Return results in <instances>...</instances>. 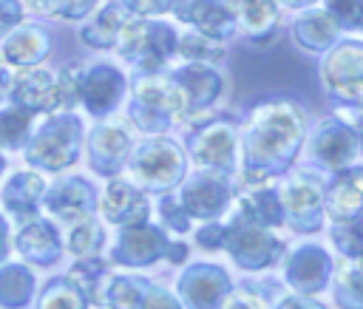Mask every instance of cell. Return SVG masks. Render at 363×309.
I'll return each instance as SVG.
<instances>
[{"instance_id":"obj_1","label":"cell","mask_w":363,"mask_h":309,"mask_svg":"<svg viewBox=\"0 0 363 309\" xmlns=\"http://www.w3.org/2000/svg\"><path fill=\"white\" fill-rule=\"evenodd\" d=\"M303 139V113L298 105L278 99L261 105L247 128V170L269 176L286 164Z\"/></svg>"},{"instance_id":"obj_2","label":"cell","mask_w":363,"mask_h":309,"mask_svg":"<svg viewBox=\"0 0 363 309\" xmlns=\"http://www.w3.org/2000/svg\"><path fill=\"white\" fill-rule=\"evenodd\" d=\"M320 77L332 99L363 111V43L335 45L320 65Z\"/></svg>"},{"instance_id":"obj_3","label":"cell","mask_w":363,"mask_h":309,"mask_svg":"<svg viewBox=\"0 0 363 309\" xmlns=\"http://www.w3.org/2000/svg\"><path fill=\"white\" fill-rule=\"evenodd\" d=\"M116 43H119V54L145 74L156 71L179 45L170 26H156V23H125Z\"/></svg>"},{"instance_id":"obj_4","label":"cell","mask_w":363,"mask_h":309,"mask_svg":"<svg viewBox=\"0 0 363 309\" xmlns=\"http://www.w3.org/2000/svg\"><path fill=\"white\" fill-rule=\"evenodd\" d=\"M184 111H187V99L176 79L147 77L133 91L130 113L145 130H156L167 122V116H182Z\"/></svg>"},{"instance_id":"obj_5","label":"cell","mask_w":363,"mask_h":309,"mask_svg":"<svg viewBox=\"0 0 363 309\" xmlns=\"http://www.w3.org/2000/svg\"><path fill=\"white\" fill-rule=\"evenodd\" d=\"M323 181L309 173H298L286 179L281 190L284 213L292 218L298 230H315L320 227V207H323Z\"/></svg>"},{"instance_id":"obj_6","label":"cell","mask_w":363,"mask_h":309,"mask_svg":"<svg viewBox=\"0 0 363 309\" xmlns=\"http://www.w3.org/2000/svg\"><path fill=\"white\" fill-rule=\"evenodd\" d=\"M360 150V139H357V128L346 125L340 119H323L312 136V153L320 164L332 167V170H346L354 159V153Z\"/></svg>"},{"instance_id":"obj_7","label":"cell","mask_w":363,"mask_h":309,"mask_svg":"<svg viewBox=\"0 0 363 309\" xmlns=\"http://www.w3.org/2000/svg\"><path fill=\"white\" fill-rule=\"evenodd\" d=\"M79 122L77 119H54L48 122L40 136L34 139L31 145V153L28 159L37 162V164H45V167H65L74 162V147H77V130Z\"/></svg>"},{"instance_id":"obj_8","label":"cell","mask_w":363,"mask_h":309,"mask_svg":"<svg viewBox=\"0 0 363 309\" xmlns=\"http://www.w3.org/2000/svg\"><path fill=\"white\" fill-rule=\"evenodd\" d=\"M182 156L170 142H147L133 156V173L147 187H167L182 173Z\"/></svg>"},{"instance_id":"obj_9","label":"cell","mask_w":363,"mask_h":309,"mask_svg":"<svg viewBox=\"0 0 363 309\" xmlns=\"http://www.w3.org/2000/svg\"><path fill=\"white\" fill-rule=\"evenodd\" d=\"M323 207L332 221H346L363 213V170H354V167L337 170L335 181L326 187Z\"/></svg>"},{"instance_id":"obj_10","label":"cell","mask_w":363,"mask_h":309,"mask_svg":"<svg viewBox=\"0 0 363 309\" xmlns=\"http://www.w3.org/2000/svg\"><path fill=\"white\" fill-rule=\"evenodd\" d=\"M11 99L23 111H51L60 105V82L48 71H26L11 82Z\"/></svg>"},{"instance_id":"obj_11","label":"cell","mask_w":363,"mask_h":309,"mask_svg":"<svg viewBox=\"0 0 363 309\" xmlns=\"http://www.w3.org/2000/svg\"><path fill=\"white\" fill-rule=\"evenodd\" d=\"M227 247L241 261V266H267L281 252V244L252 224L241 230H227Z\"/></svg>"},{"instance_id":"obj_12","label":"cell","mask_w":363,"mask_h":309,"mask_svg":"<svg viewBox=\"0 0 363 309\" xmlns=\"http://www.w3.org/2000/svg\"><path fill=\"white\" fill-rule=\"evenodd\" d=\"M179 17L190 20L201 34H207L213 40L230 37L233 26H235V17L230 14V9L221 0H190V6L184 11L179 9Z\"/></svg>"},{"instance_id":"obj_13","label":"cell","mask_w":363,"mask_h":309,"mask_svg":"<svg viewBox=\"0 0 363 309\" xmlns=\"http://www.w3.org/2000/svg\"><path fill=\"white\" fill-rule=\"evenodd\" d=\"M119 91H122V77L105 65L88 71L79 79V94H82L88 111H94V113H105L108 108H113V102L119 99Z\"/></svg>"},{"instance_id":"obj_14","label":"cell","mask_w":363,"mask_h":309,"mask_svg":"<svg viewBox=\"0 0 363 309\" xmlns=\"http://www.w3.org/2000/svg\"><path fill=\"white\" fill-rule=\"evenodd\" d=\"M329 269H332L329 255L320 247H303L295 252V258L289 264V281L301 292H318V289H323Z\"/></svg>"},{"instance_id":"obj_15","label":"cell","mask_w":363,"mask_h":309,"mask_svg":"<svg viewBox=\"0 0 363 309\" xmlns=\"http://www.w3.org/2000/svg\"><path fill=\"white\" fill-rule=\"evenodd\" d=\"M233 145H235V136H233L230 125H210L196 136L193 156L199 164L221 170V167H230V162H233Z\"/></svg>"},{"instance_id":"obj_16","label":"cell","mask_w":363,"mask_h":309,"mask_svg":"<svg viewBox=\"0 0 363 309\" xmlns=\"http://www.w3.org/2000/svg\"><path fill=\"white\" fill-rule=\"evenodd\" d=\"M340 34V26L332 20V14L323 9V11H306L303 17H298L295 23V40L309 48V51H326L335 45Z\"/></svg>"},{"instance_id":"obj_17","label":"cell","mask_w":363,"mask_h":309,"mask_svg":"<svg viewBox=\"0 0 363 309\" xmlns=\"http://www.w3.org/2000/svg\"><path fill=\"white\" fill-rule=\"evenodd\" d=\"M224 6L252 37L269 34L278 20L275 0H224Z\"/></svg>"},{"instance_id":"obj_18","label":"cell","mask_w":363,"mask_h":309,"mask_svg":"<svg viewBox=\"0 0 363 309\" xmlns=\"http://www.w3.org/2000/svg\"><path fill=\"white\" fill-rule=\"evenodd\" d=\"M102 210H105V215H108L111 221L128 224V221H142L145 213H147V204H145V198H142L133 187H128V184H122V181H113V184L108 187V193H105Z\"/></svg>"},{"instance_id":"obj_19","label":"cell","mask_w":363,"mask_h":309,"mask_svg":"<svg viewBox=\"0 0 363 309\" xmlns=\"http://www.w3.org/2000/svg\"><path fill=\"white\" fill-rule=\"evenodd\" d=\"M48 51V37L37 28V26H23L20 31H14L6 45H3V54L9 62L14 65H31L37 62L43 54Z\"/></svg>"},{"instance_id":"obj_20","label":"cell","mask_w":363,"mask_h":309,"mask_svg":"<svg viewBox=\"0 0 363 309\" xmlns=\"http://www.w3.org/2000/svg\"><path fill=\"white\" fill-rule=\"evenodd\" d=\"M91 204H94V201H91V193H88V187H85L79 179L62 181L60 187H54V193H51V198H48V207H51L57 215L68 218V221L85 218L88 210H91Z\"/></svg>"},{"instance_id":"obj_21","label":"cell","mask_w":363,"mask_h":309,"mask_svg":"<svg viewBox=\"0 0 363 309\" xmlns=\"http://www.w3.org/2000/svg\"><path fill=\"white\" fill-rule=\"evenodd\" d=\"M176 82H179L182 91H184L187 108H201V105H207V102L218 94V88H221L218 77H216L213 71H207L204 65H193V68L179 71V74H176Z\"/></svg>"},{"instance_id":"obj_22","label":"cell","mask_w":363,"mask_h":309,"mask_svg":"<svg viewBox=\"0 0 363 309\" xmlns=\"http://www.w3.org/2000/svg\"><path fill=\"white\" fill-rule=\"evenodd\" d=\"M182 201H184V207H187L190 213H196V215H216V213L224 207V201H227V187L210 173V176L199 179V181L182 196Z\"/></svg>"},{"instance_id":"obj_23","label":"cell","mask_w":363,"mask_h":309,"mask_svg":"<svg viewBox=\"0 0 363 309\" xmlns=\"http://www.w3.org/2000/svg\"><path fill=\"white\" fill-rule=\"evenodd\" d=\"M241 215H244V221H250L252 227L278 224V221H284L281 196H275V193H269V190L250 193V196H244V201H241Z\"/></svg>"},{"instance_id":"obj_24","label":"cell","mask_w":363,"mask_h":309,"mask_svg":"<svg viewBox=\"0 0 363 309\" xmlns=\"http://www.w3.org/2000/svg\"><path fill=\"white\" fill-rule=\"evenodd\" d=\"M122 26H125V11H122V6L111 3L102 9V14H96V20L82 31V37H85V43H91L96 48H108L116 43Z\"/></svg>"},{"instance_id":"obj_25","label":"cell","mask_w":363,"mask_h":309,"mask_svg":"<svg viewBox=\"0 0 363 309\" xmlns=\"http://www.w3.org/2000/svg\"><path fill=\"white\" fill-rule=\"evenodd\" d=\"M125 147H128V136H125V130H122L119 125H105V128H99V130L94 133V164L102 167V170H108V167H111V159H113V164H116L119 156L125 153Z\"/></svg>"},{"instance_id":"obj_26","label":"cell","mask_w":363,"mask_h":309,"mask_svg":"<svg viewBox=\"0 0 363 309\" xmlns=\"http://www.w3.org/2000/svg\"><path fill=\"white\" fill-rule=\"evenodd\" d=\"M332 238L343 255H349L352 261H363V213H357L346 221H335Z\"/></svg>"},{"instance_id":"obj_27","label":"cell","mask_w":363,"mask_h":309,"mask_svg":"<svg viewBox=\"0 0 363 309\" xmlns=\"http://www.w3.org/2000/svg\"><path fill=\"white\" fill-rule=\"evenodd\" d=\"M337 300L346 309H363V261H349L337 275Z\"/></svg>"},{"instance_id":"obj_28","label":"cell","mask_w":363,"mask_h":309,"mask_svg":"<svg viewBox=\"0 0 363 309\" xmlns=\"http://www.w3.org/2000/svg\"><path fill=\"white\" fill-rule=\"evenodd\" d=\"M57 249V238H54V230L45 227V224H31L26 232H20V252H26L28 258H51Z\"/></svg>"},{"instance_id":"obj_29","label":"cell","mask_w":363,"mask_h":309,"mask_svg":"<svg viewBox=\"0 0 363 309\" xmlns=\"http://www.w3.org/2000/svg\"><path fill=\"white\" fill-rule=\"evenodd\" d=\"M176 48H179V54H184L187 60H196V62H213V60L221 57L218 40H213V37H207V34H201V31L184 34Z\"/></svg>"},{"instance_id":"obj_30","label":"cell","mask_w":363,"mask_h":309,"mask_svg":"<svg viewBox=\"0 0 363 309\" xmlns=\"http://www.w3.org/2000/svg\"><path fill=\"white\" fill-rule=\"evenodd\" d=\"M326 11L346 31H363V0H326Z\"/></svg>"},{"instance_id":"obj_31","label":"cell","mask_w":363,"mask_h":309,"mask_svg":"<svg viewBox=\"0 0 363 309\" xmlns=\"http://www.w3.org/2000/svg\"><path fill=\"white\" fill-rule=\"evenodd\" d=\"M26 128H28V111H23V108L3 111L0 113V145H6V147L20 145L26 136Z\"/></svg>"},{"instance_id":"obj_32","label":"cell","mask_w":363,"mask_h":309,"mask_svg":"<svg viewBox=\"0 0 363 309\" xmlns=\"http://www.w3.org/2000/svg\"><path fill=\"white\" fill-rule=\"evenodd\" d=\"M99 238H102L99 227L91 218H79V224L68 235V249L77 252V255H88V252H94L99 247Z\"/></svg>"},{"instance_id":"obj_33","label":"cell","mask_w":363,"mask_h":309,"mask_svg":"<svg viewBox=\"0 0 363 309\" xmlns=\"http://www.w3.org/2000/svg\"><path fill=\"white\" fill-rule=\"evenodd\" d=\"M94 3L96 0H31L34 9L57 14V17H82V14L91 11Z\"/></svg>"},{"instance_id":"obj_34","label":"cell","mask_w":363,"mask_h":309,"mask_svg":"<svg viewBox=\"0 0 363 309\" xmlns=\"http://www.w3.org/2000/svg\"><path fill=\"white\" fill-rule=\"evenodd\" d=\"M79 303H82L79 295L60 283L54 289H48V295L43 298V309H79Z\"/></svg>"},{"instance_id":"obj_35","label":"cell","mask_w":363,"mask_h":309,"mask_svg":"<svg viewBox=\"0 0 363 309\" xmlns=\"http://www.w3.org/2000/svg\"><path fill=\"white\" fill-rule=\"evenodd\" d=\"M111 309H136V292L128 281L111 283Z\"/></svg>"},{"instance_id":"obj_36","label":"cell","mask_w":363,"mask_h":309,"mask_svg":"<svg viewBox=\"0 0 363 309\" xmlns=\"http://www.w3.org/2000/svg\"><path fill=\"white\" fill-rule=\"evenodd\" d=\"M20 17V6L17 0H0V34L9 31V26H14Z\"/></svg>"},{"instance_id":"obj_37","label":"cell","mask_w":363,"mask_h":309,"mask_svg":"<svg viewBox=\"0 0 363 309\" xmlns=\"http://www.w3.org/2000/svg\"><path fill=\"white\" fill-rule=\"evenodd\" d=\"M133 11H139V14H159V11H164L173 0H125Z\"/></svg>"},{"instance_id":"obj_38","label":"cell","mask_w":363,"mask_h":309,"mask_svg":"<svg viewBox=\"0 0 363 309\" xmlns=\"http://www.w3.org/2000/svg\"><path fill=\"white\" fill-rule=\"evenodd\" d=\"M224 309H264V306H261V300H258L255 295L238 292V295H233V298L224 303Z\"/></svg>"},{"instance_id":"obj_39","label":"cell","mask_w":363,"mask_h":309,"mask_svg":"<svg viewBox=\"0 0 363 309\" xmlns=\"http://www.w3.org/2000/svg\"><path fill=\"white\" fill-rule=\"evenodd\" d=\"M278 309H320L318 303H309V300H301V298H286Z\"/></svg>"},{"instance_id":"obj_40","label":"cell","mask_w":363,"mask_h":309,"mask_svg":"<svg viewBox=\"0 0 363 309\" xmlns=\"http://www.w3.org/2000/svg\"><path fill=\"white\" fill-rule=\"evenodd\" d=\"M275 3H284V6H289V9H301V6H309L312 0H275Z\"/></svg>"},{"instance_id":"obj_41","label":"cell","mask_w":363,"mask_h":309,"mask_svg":"<svg viewBox=\"0 0 363 309\" xmlns=\"http://www.w3.org/2000/svg\"><path fill=\"white\" fill-rule=\"evenodd\" d=\"M170 306H173V303H170V300H167V298L162 295V309H170ZM147 309H159V303H156V298L150 300V306H147Z\"/></svg>"},{"instance_id":"obj_42","label":"cell","mask_w":363,"mask_h":309,"mask_svg":"<svg viewBox=\"0 0 363 309\" xmlns=\"http://www.w3.org/2000/svg\"><path fill=\"white\" fill-rule=\"evenodd\" d=\"M0 255H3V224H0Z\"/></svg>"},{"instance_id":"obj_43","label":"cell","mask_w":363,"mask_h":309,"mask_svg":"<svg viewBox=\"0 0 363 309\" xmlns=\"http://www.w3.org/2000/svg\"><path fill=\"white\" fill-rule=\"evenodd\" d=\"M3 85H6V77H3V71H0V94H3Z\"/></svg>"},{"instance_id":"obj_44","label":"cell","mask_w":363,"mask_h":309,"mask_svg":"<svg viewBox=\"0 0 363 309\" xmlns=\"http://www.w3.org/2000/svg\"><path fill=\"white\" fill-rule=\"evenodd\" d=\"M0 167H3V162H0Z\"/></svg>"}]
</instances>
